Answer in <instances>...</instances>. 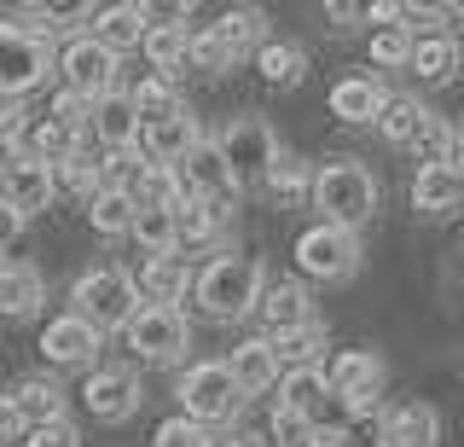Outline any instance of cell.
Segmentation results:
<instances>
[{
    "label": "cell",
    "mask_w": 464,
    "mask_h": 447,
    "mask_svg": "<svg viewBox=\"0 0 464 447\" xmlns=\"http://www.w3.org/2000/svg\"><path fill=\"white\" fill-rule=\"evenodd\" d=\"M192 296L209 320H244V314H256V296H261V262H250V256H215L192 279Z\"/></svg>",
    "instance_id": "3"
},
{
    "label": "cell",
    "mask_w": 464,
    "mask_h": 447,
    "mask_svg": "<svg viewBox=\"0 0 464 447\" xmlns=\"http://www.w3.org/2000/svg\"><path fill=\"white\" fill-rule=\"evenodd\" d=\"M128 105H134L140 128H157V122L180 117V111H186V99H180V88H174L169 76H151V82H140V88L128 93Z\"/></svg>",
    "instance_id": "31"
},
{
    "label": "cell",
    "mask_w": 464,
    "mask_h": 447,
    "mask_svg": "<svg viewBox=\"0 0 464 447\" xmlns=\"http://www.w3.org/2000/svg\"><path fill=\"white\" fill-rule=\"evenodd\" d=\"M406 151H412L418 163H447V151H453V128L435 117V111H424V122H418V134L406 140Z\"/></svg>",
    "instance_id": "38"
},
{
    "label": "cell",
    "mask_w": 464,
    "mask_h": 447,
    "mask_svg": "<svg viewBox=\"0 0 464 447\" xmlns=\"http://www.w3.org/2000/svg\"><path fill=\"white\" fill-rule=\"evenodd\" d=\"M53 192H58V186H53V169H47V163H29V157H24L18 169H12L6 180H0V198H6V204L18 209L24 221L47 209V204H53Z\"/></svg>",
    "instance_id": "23"
},
{
    "label": "cell",
    "mask_w": 464,
    "mask_h": 447,
    "mask_svg": "<svg viewBox=\"0 0 464 447\" xmlns=\"http://www.w3.org/2000/svg\"><path fill=\"white\" fill-rule=\"evenodd\" d=\"M87 117H93V105L87 99H76V93H53V105H47V122H58L64 134H87Z\"/></svg>",
    "instance_id": "41"
},
{
    "label": "cell",
    "mask_w": 464,
    "mask_h": 447,
    "mask_svg": "<svg viewBox=\"0 0 464 447\" xmlns=\"http://www.w3.org/2000/svg\"><path fill=\"white\" fill-rule=\"evenodd\" d=\"M53 186H70V192H82V198H93V192H99V186H111V180H105V163H99V157H93V151H82V146H76V151H70V157H64V163H58V169H53Z\"/></svg>",
    "instance_id": "36"
},
{
    "label": "cell",
    "mask_w": 464,
    "mask_h": 447,
    "mask_svg": "<svg viewBox=\"0 0 464 447\" xmlns=\"http://www.w3.org/2000/svg\"><path fill=\"white\" fill-rule=\"evenodd\" d=\"M70 302H76V320H87L105 337V331H122L140 314V291H134V273L128 267H87L76 285H70Z\"/></svg>",
    "instance_id": "2"
},
{
    "label": "cell",
    "mask_w": 464,
    "mask_h": 447,
    "mask_svg": "<svg viewBox=\"0 0 464 447\" xmlns=\"http://www.w3.org/2000/svg\"><path fill=\"white\" fill-rule=\"evenodd\" d=\"M256 70L267 88H296L302 76H308V53L296 47V41H261L256 47Z\"/></svg>",
    "instance_id": "27"
},
{
    "label": "cell",
    "mask_w": 464,
    "mask_h": 447,
    "mask_svg": "<svg viewBox=\"0 0 464 447\" xmlns=\"http://www.w3.org/2000/svg\"><path fill=\"white\" fill-rule=\"evenodd\" d=\"M424 111H430V105H418V99H389V105L377 111V128H383V140H389V146H401V151H406V140L418 134Z\"/></svg>",
    "instance_id": "37"
},
{
    "label": "cell",
    "mask_w": 464,
    "mask_h": 447,
    "mask_svg": "<svg viewBox=\"0 0 464 447\" xmlns=\"http://www.w3.org/2000/svg\"><path fill=\"white\" fill-rule=\"evenodd\" d=\"M87 128H93V140L111 157H128V151L140 146V117H134V105H128V93L93 99V117H87Z\"/></svg>",
    "instance_id": "17"
},
{
    "label": "cell",
    "mask_w": 464,
    "mask_h": 447,
    "mask_svg": "<svg viewBox=\"0 0 464 447\" xmlns=\"http://www.w3.org/2000/svg\"><path fill=\"white\" fill-rule=\"evenodd\" d=\"M308 198H314V209H319V221H325V227L360 233V227L377 215V204H383V186H377L372 169H360V163H348V157H343V163L314 169Z\"/></svg>",
    "instance_id": "1"
},
{
    "label": "cell",
    "mask_w": 464,
    "mask_h": 447,
    "mask_svg": "<svg viewBox=\"0 0 464 447\" xmlns=\"http://www.w3.org/2000/svg\"><path fill=\"white\" fill-rule=\"evenodd\" d=\"M389 105V88L372 76V70H360V76H343L337 88H331V117L343 122H377V111Z\"/></svg>",
    "instance_id": "21"
},
{
    "label": "cell",
    "mask_w": 464,
    "mask_h": 447,
    "mask_svg": "<svg viewBox=\"0 0 464 447\" xmlns=\"http://www.w3.org/2000/svg\"><path fill=\"white\" fill-rule=\"evenodd\" d=\"M256 314L267 326V343L273 337H290V331L314 326V302L296 279H261V296H256Z\"/></svg>",
    "instance_id": "13"
},
{
    "label": "cell",
    "mask_w": 464,
    "mask_h": 447,
    "mask_svg": "<svg viewBox=\"0 0 464 447\" xmlns=\"http://www.w3.org/2000/svg\"><path fill=\"white\" fill-rule=\"evenodd\" d=\"M24 430H29V424H24V413L12 407V395H0V442L18 447V442H24Z\"/></svg>",
    "instance_id": "46"
},
{
    "label": "cell",
    "mask_w": 464,
    "mask_h": 447,
    "mask_svg": "<svg viewBox=\"0 0 464 447\" xmlns=\"http://www.w3.org/2000/svg\"><path fill=\"white\" fill-rule=\"evenodd\" d=\"M406 70H418V82H453V70H459V41L447 35V30H435V35H418L412 41V59H406Z\"/></svg>",
    "instance_id": "26"
},
{
    "label": "cell",
    "mask_w": 464,
    "mask_h": 447,
    "mask_svg": "<svg viewBox=\"0 0 464 447\" xmlns=\"http://www.w3.org/2000/svg\"><path fill=\"white\" fill-rule=\"evenodd\" d=\"M296 267L308 273V279H325V285H343L354 279L360 267V233H343V227H308V233L296 238Z\"/></svg>",
    "instance_id": "6"
},
{
    "label": "cell",
    "mask_w": 464,
    "mask_h": 447,
    "mask_svg": "<svg viewBox=\"0 0 464 447\" xmlns=\"http://www.w3.org/2000/svg\"><path fill=\"white\" fill-rule=\"evenodd\" d=\"M99 331L87 326V320H76V314H58V320H47V331H41V355L53 360V366H93V355H99Z\"/></svg>",
    "instance_id": "14"
},
{
    "label": "cell",
    "mask_w": 464,
    "mask_h": 447,
    "mask_svg": "<svg viewBox=\"0 0 464 447\" xmlns=\"http://www.w3.org/2000/svg\"><path fill=\"white\" fill-rule=\"evenodd\" d=\"M372 59L383 70H406V59H412V35L401 30V24H383V30H372Z\"/></svg>",
    "instance_id": "40"
},
{
    "label": "cell",
    "mask_w": 464,
    "mask_h": 447,
    "mask_svg": "<svg viewBox=\"0 0 464 447\" xmlns=\"http://www.w3.org/2000/svg\"><path fill=\"white\" fill-rule=\"evenodd\" d=\"M383 447H435V436H441V418H435V407H424V401H406V407H395L383 418Z\"/></svg>",
    "instance_id": "24"
},
{
    "label": "cell",
    "mask_w": 464,
    "mask_h": 447,
    "mask_svg": "<svg viewBox=\"0 0 464 447\" xmlns=\"http://www.w3.org/2000/svg\"><path fill=\"white\" fill-rule=\"evenodd\" d=\"M128 238H140L151 256H174V244H180L174 209L169 204H134V227H128Z\"/></svg>",
    "instance_id": "33"
},
{
    "label": "cell",
    "mask_w": 464,
    "mask_h": 447,
    "mask_svg": "<svg viewBox=\"0 0 464 447\" xmlns=\"http://www.w3.org/2000/svg\"><path fill=\"white\" fill-rule=\"evenodd\" d=\"M441 18H453L459 30H464V6H441Z\"/></svg>",
    "instance_id": "50"
},
{
    "label": "cell",
    "mask_w": 464,
    "mask_h": 447,
    "mask_svg": "<svg viewBox=\"0 0 464 447\" xmlns=\"http://www.w3.org/2000/svg\"><path fill=\"white\" fill-rule=\"evenodd\" d=\"M215 151H221V163L232 169V180H250L261 175V169L273 163V151H279V140H273V128L261 122V117H232L221 128V140H215Z\"/></svg>",
    "instance_id": "10"
},
{
    "label": "cell",
    "mask_w": 464,
    "mask_h": 447,
    "mask_svg": "<svg viewBox=\"0 0 464 447\" xmlns=\"http://www.w3.org/2000/svg\"><path fill=\"white\" fill-rule=\"evenodd\" d=\"M180 180H186V192H192V198H209L215 209L238 204V192H244V186L232 180V169L221 163V151H215V140H198V146L180 157Z\"/></svg>",
    "instance_id": "12"
},
{
    "label": "cell",
    "mask_w": 464,
    "mask_h": 447,
    "mask_svg": "<svg viewBox=\"0 0 464 447\" xmlns=\"http://www.w3.org/2000/svg\"><path fill=\"white\" fill-rule=\"evenodd\" d=\"M244 407V395H238V384H232V372H227V360H198L192 372L180 378V418H192V424H232Z\"/></svg>",
    "instance_id": "5"
},
{
    "label": "cell",
    "mask_w": 464,
    "mask_h": 447,
    "mask_svg": "<svg viewBox=\"0 0 464 447\" xmlns=\"http://www.w3.org/2000/svg\"><path fill=\"white\" fill-rule=\"evenodd\" d=\"M53 59H58V76H64V93L87 99V105L105 99V93H116V59L99 47L93 35H70Z\"/></svg>",
    "instance_id": "7"
},
{
    "label": "cell",
    "mask_w": 464,
    "mask_h": 447,
    "mask_svg": "<svg viewBox=\"0 0 464 447\" xmlns=\"http://www.w3.org/2000/svg\"><path fill=\"white\" fill-rule=\"evenodd\" d=\"M53 70V35L29 30V24H0V93L24 99L29 88H41Z\"/></svg>",
    "instance_id": "4"
},
{
    "label": "cell",
    "mask_w": 464,
    "mask_h": 447,
    "mask_svg": "<svg viewBox=\"0 0 464 447\" xmlns=\"http://www.w3.org/2000/svg\"><path fill=\"white\" fill-rule=\"evenodd\" d=\"M24 122H29V111H24V99H12V93H0V140H18V134H24Z\"/></svg>",
    "instance_id": "45"
},
{
    "label": "cell",
    "mask_w": 464,
    "mask_h": 447,
    "mask_svg": "<svg viewBox=\"0 0 464 447\" xmlns=\"http://www.w3.org/2000/svg\"><path fill=\"white\" fill-rule=\"evenodd\" d=\"M215 447H267V436H256V430H232V436L215 442Z\"/></svg>",
    "instance_id": "49"
},
{
    "label": "cell",
    "mask_w": 464,
    "mask_h": 447,
    "mask_svg": "<svg viewBox=\"0 0 464 447\" xmlns=\"http://www.w3.org/2000/svg\"><path fill=\"white\" fill-rule=\"evenodd\" d=\"M209 35L227 47V59L238 64L250 47H261V12L256 6H232V12H221V24H209Z\"/></svg>",
    "instance_id": "34"
},
{
    "label": "cell",
    "mask_w": 464,
    "mask_h": 447,
    "mask_svg": "<svg viewBox=\"0 0 464 447\" xmlns=\"http://www.w3.org/2000/svg\"><path fill=\"white\" fill-rule=\"evenodd\" d=\"M140 378L134 372H116V366H105V372H87V384H82V407L99 418V424H128V418L140 413Z\"/></svg>",
    "instance_id": "11"
},
{
    "label": "cell",
    "mask_w": 464,
    "mask_h": 447,
    "mask_svg": "<svg viewBox=\"0 0 464 447\" xmlns=\"http://www.w3.org/2000/svg\"><path fill=\"white\" fill-rule=\"evenodd\" d=\"M273 442H279V447H314V424L279 407V413H273Z\"/></svg>",
    "instance_id": "43"
},
{
    "label": "cell",
    "mask_w": 464,
    "mask_h": 447,
    "mask_svg": "<svg viewBox=\"0 0 464 447\" xmlns=\"http://www.w3.org/2000/svg\"><path fill=\"white\" fill-rule=\"evenodd\" d=\"M24 163V151H18V140H0V180L12 175V169Z\"/></svg>",
    "instance_id": "48"
},
{
    "label": "cell",
    "mask_w": 464,
    "mask_h": 447,
    "mask_svg": "<svg viewBox=\"0 0 464 447\" xmlns=\"http://www.w3.org/2000/svg\"><path fill=\"white\" fill-rule=\"evenodd\" d=\"M41 302H47V285H41V273L29 262L0 267V314H6V320H29Z\"/></svg>",
    "instance_id": "25"
},
{
    "label": "cell",
    "mask_w": 464,
    "mask_h": 447,
    "mask_svg": "<svg viewBox=\"0 0 464 447\" xmlns=\"http://www.w3.org/2000/svg\"><path fill=\"white\" fill-rule=\"evenodd\" d=\"M279 407H285V413H296V418H308V424L319 430L325 407H337V401H331L325 372H319V366H290V372H285V384H279Z\"/></svg>",
    "instance_id": "20"
},
{
    "label": "cell",
    "mask_w": 464,
    "mask_h": 447,
    "mask_svg": "<svg viewBox=\"0 0 464 447\" xmlns=\"http://www.w3.org/2000/svg\"><path fill=\"white\" fill-rule=\"evenodd\" d=\"M87 221H93L99 238H128V227H134V198H128V186H99V192L87 198Z\"/></svg>",
    "instance_id": "28"
},
{
    "label": "cell",
    "mask_w": 464,
    "mask_h": 447,
    "mask_svg": "<svg viewBox=\"0 0 464 447\" xmlns=\"http://www.w3.org/2000/svg\"><path fill=\"white\" fill-rule=\"evenodd\" d=\"M18 233H24V215L0 198V250H6V244H18Z\"/></svg>",
    "instance_id": "47"
},
{
    "label": "cell",
    "mask_w": 464,
    "mask_h": 447,
    "mask_svg": "<svg viewBox=\"0 0 464 447\" xmlns=\"http://www.w3.org/2000/svg\"><path fill=\"white\" fill-rule=\"evenodd\" d=\"M12 407L24 413V424H29V430H35V424H58V418H70V407H64V389L47 384V378H29V384H18V389H12Z\"/></svg>",
    "instance_id": "30"
},
{
    "label": "cell",
    "mask_w": 464,
    "mask_h": 447,
    "mask_svg": "<svg viewBox=\"0 0 464 447\" xmlns=\"http://www.w3.org/2000/svg\"><path fill=\"white\" fill-rule=\"evenodd\" d=\"M145 30H151V12L134 6V0H122V6H99V12H93V41L111 53V59H122V53H140Z\"/></svg>",
    "instance_id": "16"
},
{
    "label": "cell",
    "mask_w": 464,
    "mask_h": 447,
    "mask_svg": "<svg viewBox=\"0 0 464 447\" xmlns=\"http://www.w3.org/2000/svg\"><path fill=\"white\" fill-rule=\"evenodd\" d=\"M186 47H192V35H186V24H151L140 41V53L151 59L157 76L174 82V70H186Z\"/></svg>",
    "instance_id": "29"
},
{
    "label": "cell",
    "mask_w": 464,
    "mask_h": 447,
    "mask_svg": "<svg viewBox=\"0 0 464 447\" xmlns=\"http://www.w3.org/2000/svg\"><path fill=\"white\" fill-rule=\"evenodd\" d=\"M174 227H180L186 244H215L221 227H227V209H215L209 198H186V204L174 209Z\"/></svg>",
    "instance_id": "35"
},
{
    "label": "cell",
    "mask_w": 464,
    "mask_h": 447,
    "mask_svg": "<svg viewBox=\"0 0 464 447\" xmlns=\"http://www.w3.org/2000/svg\"><path fill=\"white\" fill-rule=\"evenodd\" d=\"M198 117L192 111H180V117H169V122H157V128H140V146H145V163H157V169H180V157L198 146Z\"/></svg>",
    "instance_id": "18"
},
{
    "label": "cell",
    "mask_w": 464,
    "mask_h": 447,
    "mask_svg": "<svg viewBox=\"0 0 464 447\" xmlns=\"http://www.w3.org/2000/svg\"><path fill=\"white\" fill-rule=\"evenodd\" d=\"M18 447H76V424H70V418H58V424H35V430H24Z\"/></svg>",
    "instance_id": "44"
},
{
    "label": "cell",
    "mask_w": 464,
    "mask_h": 447,
    "mask_svg": "<svg viewBox=\"0 0 464 447\" xmlns=\"http://www.w3.org/2000/svg\"><path fill=\"white\" fill-rule=\"evenodd\" d=\"M0 267H6V262H0Z\"/></svg>",
    "instance_id": "51"
},
{
    "label": "cell",
    "mask_w": 464,
    "mask_h": 447,
    "mask_svg": "<svg viewBox=\"0 0 464 447\" xmlns=\"http://www.w3.org/2000/svg\"><path fill=\"white\" fill-rule=\"evenodd\" d=\"M325 349V326H302V331H290V337H273V355L290 360V366H314V355Z\"/></svg>",
    "instance_id": "39"
},
{
    "label": "cell",
    "mask_w": 464,
    "mask_h": 447,
    "mask_svg": "<svg viewBox=\"0 0 464 447\" xmlns=\"http://www.w3.org/2000/svg\"><path fill=\"white\" fill-rule=\"evenodd\" d=\"M227 372H232V384H238V395L250 401V395H261V389L279 384V355H273L267 337H244L238 349H232Z\"/></svg>",
    "instance_id": "19"
},
{
    "label": "cell",
    "mask_w": 464,
    "mask_h": 447,
    "mask_svg": "<svg viewBox=\"0 0 464 447\" xmlns=\"http://www.w3.org/2000/svg\"><path fill=\"white\" fill-rule=\"evenodd\" d=\"M325 389H331V401H337L343 413L366 418L377 407V395H383V360H377L372 349H348V355L331 360Z\"/></svg>",
    "instance_id": "9"
},
{
    "label": "cell",
    "mask_w": 464,
    "mask_h": 447,
    "mask_svg": "<svg viewBox=\"0 0 464 447\" xmlns=\"http://www.w3.org/2000/svg\"><path fill=\"white\" fill-rule=\"evenodd\" d=\"M412 209L418 215H459L464 209V169L459 163H424L412 175Z\"/></svg>",
    "instance_id": "15"
},
{
    "label": "cell",
    "mask_w": 464,
    "mask_h": 447,
    "mask_svg": "<svg viewBox=\"0 0 464 447\" xmlns=\"http://www.w3.org/2000/svg\"><path fill=\"white\" fill-rule=\"evenodd\" d=\"M134 291L151 302V308H174V302H186V291H192V273H186L180 256H151V262L140 267Z\"/></svg>",
    "instance_id": "22"
},
{
    "label": "cell",
    "mask_w": 464,
    "mask_h": 447,
    "mask_svg": "<svg viewBox=\"0 0 464 447\" xmlns=\"http://www.w3.org/2000/svg\"><path fill=\"white\" fill-rule=\"evenodd\" d=\"M308 180H314V163L296 151H273V163L261 169V186H267L273 198H285V204H296V198H308Z\"/></svg>",
    "instance_id": "32"
},
{
    "label": "cell",
    "mask_w": 464,
    "mask_h": 447,
    "mask_svg": "<svg viewBox=\"0 0 464 447\" xmlns=\"http://www.w3.org/2000/svg\"><path fill=\"white\" fill-rule=\"evenodd\" d=\"M122 337H128V349L140 360H151V366H169V360H180L192 349V326H186L180 308H140L134 320L122 326Z\"/></svg>",
    "instance_id": "8"
},
{
    "label": "cell",
    "mask_w": 464,
    "mask_h": 447,
    "mask_svg": "<svg viewBox=\"0 0 464 447\" xmlns=\"http://www.w3.org/2000/svg\"><path fill=\"white\" fill-rule=\"evenodd\" d=\"M157 447H215V436L203 424H192V418H163V424H157Z\"/></svg>",
    "instance_id": "42"
}]
</instances>
